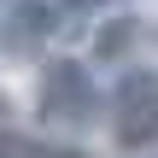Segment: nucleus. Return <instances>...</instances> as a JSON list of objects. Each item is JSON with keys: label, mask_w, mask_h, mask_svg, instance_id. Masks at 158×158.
<instances>
[{"label": "nucleus", "mask_w": 158, "mask_h": 158, "mask_svg": "<svg viewBox=\"0 0 158 158\" xmlns=\"http://www.w3.org/2000/svg\"><path fill=\"white\" fill-rule=\"evenodd\" d=\"M41 111H47L53 123H82V117L94 111V82H88V70H82L76 59L47 64V76H41Z\"/></svg>", "instance_id": "obj_1"}, {"label": "nucleus", "mask_w": 158, "mask_h": 158, "mask_svg": "<svg viewBox=\"0 0 158 158\" xmlns=\"http://www.w3.org/2000/svg\"><path fill=\"white\" fill-rule=\"evenodd\" d=\"M117 141L123 147H152L158 141V76L135 70L117 94Z\"/></svg>", "instance_id": "obj_2"}, {"label": "nucleus", "mask_w": 158, "mask_h": 158, "mask_svg": "<svg viewBox=\"0 0 158 158\" xmlns=\"http://www.w3.org/2000/svg\"><path fill=\"white\" fill-rule=\"evenodd\" d=\"M47 29H59V0H23V6L12 12V23H6V35H12L18 47L41 41Z\"/></svg>", "instance_id": "obj_3"}, {"label": "nucleus", "mask_w": 158, "mask_h": 158, "mask_svg": "<svg viewBox=\"0 0 158 158\" xmlns=\"http://www.w3.org/2000/svg\"><path fill=\"white\" fill-rule=\"evenodd\" d=\"M111 6H123V0H59V12H70V18H100Z\"/></svg>", "instance_id": "obj_4"}, {"label": "nucleus", "mask_w": 158, "mask_h": 158, "mask_svg": "<svg viewBox=\"0 0 158 158\" xmlns=\"http://www.w3.org/2000/svg\"><path fill=\"white\" fill-rule=\"evenodd\" d=\"M35 158H88V152H76V147H47V152H35Z\"/></svg>", "instance_id": "obj_5"}]
</instances>
